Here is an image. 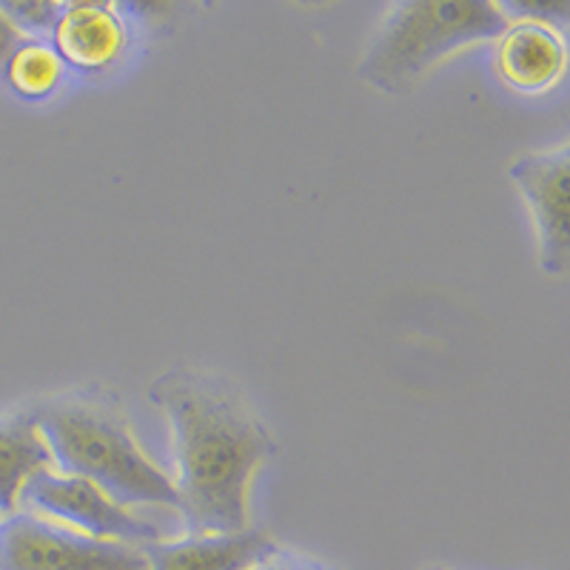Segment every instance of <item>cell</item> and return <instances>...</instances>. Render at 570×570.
Listing matches in <instances>:
<instances>
[{
  "mask_svg": "<svg viewBox=\"0 0 570 570\" xmlns=\"http://www.w3.org/2000/svg\"><path fill=\"white\" fill-rule=\"evenodd\" d=\"M519 195L531 206L539 234V263L544 274L564 277L570 268V220H568V177L570 149L557 146L548 151L519 155L508 169Z\"/></svg>",
  "mask_w": 570,
  "mask_h": 570,
  "instance_id": "cell-6",
  "label": "cell"
},
{
  "mask_svg": "<svg viewBox=\"0 0 570 570\" xmlns=\"http://www.w3.org/2000/svg\"><path fill=\"white\" fill-rule=\"evenodd\" d=\"M254 570H328V568H320V564H314V562H297V559L274 557L272 562L259 564V568H254Z\"/></svg>",
  "mask_w": 570,
  "mask_h": 570,
  "instance_id": "cell-14",
  "label": "cell"
},
{
  "mask_svg": "<svg viewBox=\"0 0 570 570\" xmlns=\"http://www.w3.org/2000/svg\"><path fill=\"white\" fill-rule=\"evenodd\" d=\"M63 3L55 0H14V3H0V12L7 14L9 23L18 29L23 38L46 40L52 35L55 23L60 18Z\"/></svg>",
  "mask_w": 570,
  "mask_h": 570,
  "instance_id": "cell-12",
  "label": "cell"
},
{
  "mask_svg": "<svg viewBox=\"0 0 570 570\" xmlns=\"http://www.w3.org/2000/svg\"><path fill=\"white\" fill-rule=\"evenodd\" d=\"M428 570H440V568H428Z\"/></svg>",
  "mask_w": 570,
  "mask_h": 570,
  "instance_id": "cell-15",
  "label": "cell"
},
{
  "mask_svg": "<svg viewBox=\"0 0 570 570\" xmlns=\"http://www.w3.org/2000/svg\"><path fill=\"white\" fill-rule=\"evenodd\" d=\"M63 60L52 49L49 40L23 38L12 49L0 75L7 80L9 89L23 100H43L49 98L63 80Z\"/></svg>",
  "mask_w": 570,
  "mask_h": 570,
  "instance_id": "cell-11",
  "label": "cell"
},
{
  "mask_svg": "<svg viewBox=\"0 0 570 570\" xmlns=\"http://www.w3.org/2000/svg\"><path fill=\"white\" fill-rule=\"evenodd\" d=\"M63 476L98 485L117 505L180 508L175 482L146 460L124 414L106 396L78 391L29 409Z\"/></svg>",
  "mask_w": 570,
  "mask_h": 570,
  "instance_id": "cell-2",
  "label": "cell"
},
{
  "mask_svg": "<svg viewBox=\"0 0 570 570\" xmlns=\"http://www.w3.org/2000/svg\"><path fill=\"white\" fill-rule=\"evenodd\" d=\"M49 43L66 69L78 75H100L126 52L129 32L111 3H63Z\"/></svg>",
  "mask_w": 570,
  "mask_h": 570,
  "instance_id": "cell-7",
  "label": "cell"
},
{
  "mask_svg": "<svg viewBox=\"0 0 570 570\" xmlns=\"http://www.w3.org/2000/svg\"><path fill=\"white\" fill-rule=\"evenodd\" d=\"M497 75L519 95L548 91L564 71V40L539 20H508L497 38Z\"/></svg>",
  "mask_w": 570,
  "mask_h": 570,
  "instance_id": "cell-9",
  "label": "cell"
},
{
  "mask_svg": "<svg viewBox=\"0 0 570 570\" xmlns=\"http://www.w3.org/2000/svg\"><path fill=\"white\" fill-rule=\"evenodd\" d=\"M0 570H149L135 544L86 537L29 511L0 517Z\"/></svg>",
  "mask_w": 570,
  "mask_h": 570,
  "instance_id": "cell-4",
  "label": "cell"
},
{
  "mask_svg": "<svg viewBox=\"0 0 570 570\" xmlns=\"http://www.w3.org/2000/svg\"><path fill=\"white\" fill-rule=\"evenodd\" d=\"M20 40H23V35L9 23L7 14L0 12V69H3V63H7V58L12 55V49L20 43Z\"/></svg>",
  "mask_w": 570,
  "mask_h": 570,
  "instance_id": "cell-13",
  "label": "cell"
},
{
  "mask_svg": "<svg viewBox=\"0 0 570 570\" xmlns=\"http://www.w3.org/2000/svg\"><path fill=\"white\" fill-rule=\"evenodd\" d=\"M18 505H23V511L49 519V522L55 519V522L78 528L86 537L135 544V548L160 542V531L151 522L111 502L98 485L78 480V476L55 473L52 468L35 473L20 491Z\"/></svg>",
  "mask_w": 570,
  "mask_h": 570,
  "instance_id": "cell-5",
  "label": "cell"
},
{
  "mask_svg": "<svg viewBox=\"0 0 570 570\" xmlns=\"http://www.w3.org/2000/svg\"><path fill=\"white\" fill-rule=\"evenodd\" d=\"M149 570H254L279 557L266 531L246 528L240 533H203L177 542H151L142 548Z\"/></svg>",
  "mask_w": 570,
  "mask_h": 570,
  "instance_id": "cell-8",
  "label": "cell"
},
{
  "mask_svg": "<svg viewBox=\"0 0 570 570\" xmlns=\"http://www.w3.org/2000/svg\"><path fill=\"white\" fill-rule=\"evenodd\" d=\"M49 468L52 456L29 411L0 416V517L14 513L23 485Z\"/></svg>",
  "mask_w": 570,
  "mask_h": 570,
  "instance_id": "cell-10",
  "label": "cell"
},
{
  "mask_svg": "<svg viewBox=\"0 0 570 570\" xmlns=\"http://www.w3.org/2000/svg\"><path fill=\"white\" fill-rule=\"evenodd\" d=\"M149 400L171 425L177 511L191 537L252 528L248 485L277 445L240 391L223 376L171 368L151 383Z\"/></svg>",
  "mask_w": 570,
  "mask_h": 570,
  "instance_id": "cell-1",
  "label": "cell"
},
{
  "mask_svg": "<svg viewBox=\"0 0 570 570\" xmlns=\"http://www.w3.org/2000/svg\"><path fill=\"white\" fill-rule=\"evenodd\" d=\"M508 18L491 0H409L394 3L360 60V80L385 95L414 86L440 60L473 43L497 40Z\"/></svg>",
  "mask_w": 570,
  "mask_h": 570,
  "instance_id": "cell-3",
  "label": "cell"
}]
</instances>
